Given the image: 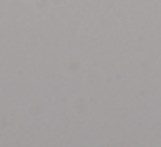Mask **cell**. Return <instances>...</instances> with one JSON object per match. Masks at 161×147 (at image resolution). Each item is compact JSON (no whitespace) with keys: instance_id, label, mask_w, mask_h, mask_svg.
<instances>
[]
</instances>
